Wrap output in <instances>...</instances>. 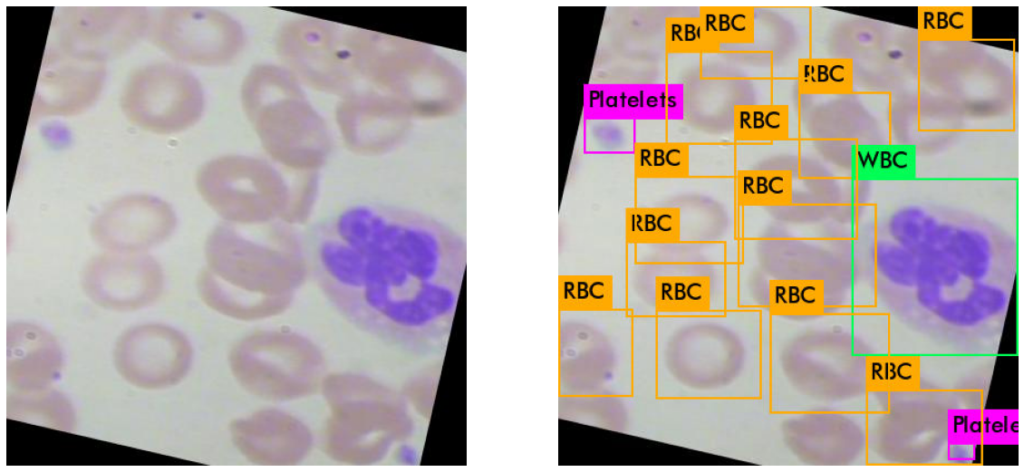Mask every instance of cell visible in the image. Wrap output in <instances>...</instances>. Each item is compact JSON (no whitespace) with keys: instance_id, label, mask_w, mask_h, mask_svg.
I'll return each instance as SVG.
<instances>
[{"instance_id":"6da1fadb","label":"cell","mask_w":1024,"mask_h":472,"mask_svg":"<svg viewBox=\"0 0 1024 472\" xmlns=\"http://www.w3.org/2000/svg\"><path fill=\"white\" fill-rule=\"evenodd\" d=\"M306 246L329 302L380 340L414 342L444 312V291L434 282L441 258L437 238L399 209L349 205L314 226Z\"/></svg>"},{"instance_id":"277c9868","label":"cell","mask_w":1024,"mask_h":472,"mask_svg":"<svg viewBox=\"0 0 1024 472\" xmlns=\"http://www.w3.org/2000/svg\"><path fill=\"white\" fill-rule=\"evenodd\" d=\"M204 107L198 79L180 64L144 65L128 77L120 109L137 128L156 135H175L195 125Z\"/></svg>"},{"instance_id":"5bb4252c","label":"cell","mask_w":1024,"mask_h":472,"mask_svg":"<svg viewBox=\"0 0 1024 472\" xmlns=\"http://www.w3.org/2000/svg\"><path fill=\"white\" fill-rule=\"evenodd\" d=\"M635 175L640 179H680L690 172V148L685 142L652 141L634 145Z\"/></svg>"},{"instance_id":"4fadbf2b","label":"cell","mask_w":1024,"mask_h":472,"mask_svg":"<svg viewBox=\"0 0 1024 472\" xmlns=\"http://www.w3.org/2000/svg\"><path fill=\"white\" fill-rule=\"evenodd\" d=\"M626 239L635 247L683 243L681 210L674 206L629 208L626 212Z\"/></svg>"},{"instance_id":"e0dca14e","label":"cell","mask_w":1024,"mask_h":472,"mask_svg":"<svg viewBox=\"0 0 1024 472\" xmlns=\"http://www.w3.org/2000/svg\"><path fill=\"white\" fill-rule=\"evenodd\" d=\"M736 194L744 206H783L792 200V174L788 170H741Z\"/></svg>"},{"instance_id":"8992f818","label":"cell","mask_w":1024,"mask_h":472,"mask_svg":"<svg viewBox=\"0 0 1024 472\" xmlns=\"http://www.w3.org/2000/svg\"><path fill=\"white\" fill-rule=\"evenodd\" d=\"M193 361V347L178 328L145 322L127 328L115 342L113 363L120 377L142 390H163L182 382Z\"/></svg>"},{"instance_id":"ba28073f","label":"cell","mask_w":1024,"mask_h":472,"mask_svg":"<svg viewBox=\"0 0 1024 472\" xmlns=\"http://www.w3.org/2000/svg\"><path fill=\"white\" fill-rule=\"evenodd\" d=\"M150 42L179 64L216 65L227 60L236 43L225 15L198 6H171L152 17Z\"/></svg>"},{"instance_id":"30bf717a","label":"cell","mask_w":1024,"mask_h":472,"mask_svg":"<svg viewBox=\"0 0 1024 472\" xmlns=\"http://www.w3.org/2000/svg\"><path fill=\"white\" fill-rule=\"evenodd\" d=\"M106 72V61L45 50L30 120L82 114L100 96Z\"/></svg>"},{"instance_id":"7a4b0ae2","label":"cell","mask_w":1024,"mask_h":472,"mask_svg":"<svg viewBox=\"0 0 1024 472\" xmlns=\"http://www.w3.org/2000/svg\"><path fill=\"white\" fill-rule=\"evenodd\" d=\"M632 327L635 398L762 397L761 311L739 307L714 314L633 316Z\"/></svg>"},{"instance_id":"9a60e30c","label":"cell","mask_w":1024,"mask_h":472,"mask_svg":"<svg viewBox=\"0 0 1024 472\" xmlns=\"http://www.w3.org/2000/svg\"><path fill=\"white\" fill-rule=\"evenodd\" d=\"M733 133L737 141L773 142L789 134L788 107L775 104L736 105Z\"/></svg>"},{"instance_id":"52a82bcc","label":"cell","mask_w":1024,"mask_h":472,"mask_svg":"<svg viewBox=\"0 0 1024 472\" xmlns=\"http://www.w3.org/2000/svg\"><path fill=\"white\" fill-rule=\"evenodd\" d=\"M80 283L86 297L98 307L133 312L161 298L165 275L149 252L102 251L86 263Z\"/></svg>"},{"instance_id":"ac0fdd59","label":"cell","mask_w":1024,"mask_h":472,"mask_svg":"<svg viewBox=\"0 0 1024 472\" xmlns=\"http://www.w3.org/2000/svg\"><path fill=\"white\" fill-rule=\"evenodd\" d=\"M665 43L670 53L717 52L710 43L699 17H668Z\"/></svg>"},{"instance_id":"5b68a950","label":"cell","mask_w":1024,"mask_h":472,"mask_svg":"<svg viewBox=\"0 0 1024 472\" xmlns=\"http://www.w3.org/2000/svg\"><path fill=\"white\" fill-rule=\"evenodd\" d=\"M143 6H70L53 15L45 50L106 61L125 53L148 33Z\"/></svg>"},{"instance_id":"9c48e42d","label":"cell","mask_w":1024,"mask_h":472,"mask_svg":"<svg viewBox=\"0 0 1024 472\" xmlns=\"http://www.w3.org/2000/svg\"><path fill=\"white\" fill-rule=\"evenodd\" d=\"M177 228L174 208L147 193L118 197L90 223V236L103 251L149 252L169 240Z\"/></svg>"},{"instance_id":"2e32d148","label":"cell","mask_w":1024,"mask_h":472,"mask_svg":"<svg viewBox=\"0 0 1024 472\" xmlns=\"http://www.w3.org/2000/svg\"><path fill=\"white\" fill-rule=\"evenodd\" d=\"M699 19L716 51L722 44L754 41V8L750 6H701Z\"/></svg>"},{"instance_id":"3957f363","label":"cell","mask_w":1024,"mask_h":472,"mask_svg":"<svg viewBox=\"0 0 1024 472\" xmlns=\"http://www.w3.org/2000/svg\"><path fill=\"white\" fill-rule=\"evenodd\" d=\"M629 273L633 316L723 313L738 306L740 255L719 244L638 246Z\"/></svg>"},{"instance_id":"8fae6325","label":"cell","mask_w":1024,"mask_h":472,"mask_svg":"<svg viewBox=\"0 0 1024 472\" xmlns=\"http://www.w3.org/2000/svg\"><path fill=\"white\" fill-rule=\"evenodd\" d=\"M64 366L62 348L47 329L15 321L6 329V379L14 392L52 387Z\"/></svg>"},{"instance_id":"d6986e66","label":"cell","mask_w":1024,"mask_h":472,"mask_svg":"<svg viewBox=\"0 0 1024 472\" xmlns=\"http://www.w3.org/2000/svg\"><path fill=\"white\" fill-rule=\"evenodd\" d=\"M883 252L884 257L879 258V262L888 276L895 278L896 281L903 280L902 283H906L908 279L913 282L918 277V265L909 251L888 246Z\"/></svg>"},{"instance_id":"7c38bea8","label":"cell","mask_w":1024,"mask_h":472,"mask_svg":"<svg viewBox=\"0 0 1024 472\" xmlns=\"http://www.w3.org/2000/svg\"><path fill=\"white\" fill-rule=\"evenodd\" d=\"M7 417L73 431L76 414L69 399L52 387L34 392H14L7 398Z\"/></svg>"}]
</instances>
